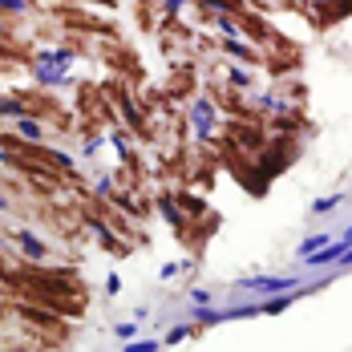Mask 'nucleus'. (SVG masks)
Wrapping results in <instances>:
<instances>
[{"instance_id":"nucleus-31","label":"nucleus","mask_w":352,"mask_h":352,"mask_svg":"<svg viewBox=\"0 0 352 352\" xmlns=\"http://www.w3.org/2000/svg\"><path fill=\"white\" fill-rule=\"evenodd\" d=\"M336 267H352V247L344 251V255H340V260H336Z\"/></svg>"},{"instance_id":"nucleus-16","label":"nucleus","mask_w":352,"mask_h":352,"mask_svg":"<svg viewBox=\"0 0 352 352\" xmlns=\"http://www.w3.org/2000/svg\"><path fill=\"white\" fill-rule=\"evenodd\" d=\"M190 320L199 324V328H211V324H223V320H231V308H190Z\"/></svg>"},{"instance_id":"nucleus-10","label":"nucleus","mask_w":352,"mask_h":352,"mask_svg":"<svg viewBox=\"0 0 352 352\" xmlns=\"http://www.w3.org/2000/svg\"><path fill=\"white\" fill-rule=\"evenodd\" d=\"M21 118H33L29 93H0V122H21Z\"/></svg>"},{"instance_id":"nucleus-1","label":"nucleus","mask_w":352,"mask_h":352,"mask_svg":"<svg viewBox=\"0 0 352 352\" xmlns=\"http://www.w3.org/2000/svg\"><path fill=\"white\" fill-rule=\"evenodd\" d=\"M81 223H86L89 235H93L105 251H114V255H126V251H130V243H122V235L110 227V219H105V215H97V207H93V203H86V207H81Z\"/></svg>"},{"instance_id":"nucleus-29","label":"nucleus","mask_w":352,"mask_h":352,"mask_svg":"<svg viewBox=\"0 0 352 352\" xmlns=\"http://www.w3.org/2000/svg\"><path fill=\"white\" fill-rule=\"evenodd\" d=\"M178 271H182V264H162L158 267V279H175Z\"/></svg>"},{"instance_id":"nucleus-27","label":"nucleus","mask_w":352,"mask_h":352,"mask_svg":"<svg viewBox=\"0 0 352 352\" xmlns=\"http://www.w3.org/2000/svg\"><path fill=\"white\" fill-rule=\"evenodd\" d=\"M186 296H190V304H194V308H207V304H211V292H207V288H190Z\"/></svg>"},{"instance_id":"nucleus-30","label":"nucleus","mask_w":352,"mask_h":352,"mask_svg":"<svg viewBox=\"0 0 352 352\" xmlns=\"http://www.w3.org/2000/svg\"><path fill=\"white\" fill-rule=\"evenodd\" d=\"M8 211H12V199H8V194H4V186H0V215H8Z\"/></svg>"},{"instance_id":"nucleus-4","label":"nucleus","mask_w":352,"mask_h":352,"mask_svg":"<svg viewBox=\"0 0 352 352\" xmlns=\"http://www.w3.org/2000/svg\"><path fill=\"white\" fill-rule=\"evenodd\" d=\"M12 243H16V251L25 255V264H49V255H53V247L45 243L37 231H29V227H16V231H12Z\"/></svg>"},{"instance_id":"nucleus-23","label":"nucleus","mask_w":352,"mask_h":352,"mask_svg":"<svg viewBox=\"0 0 352 352\" xmlns=\"http://www.w3.org/2000/svg\"><path fill=\"white\" fill-rule=\"evenodd\" d=\"M114 190H118V182H114L110 175H101L97 182H93V194H97V199H105V203L114 199Z\"/></svg>"},{"instance_id":"nucleus-6","label":"nucleus","mask_w":352,"mask_h":352,"mask_svg":"<svg viewBox=\"0 0 352 352\" xmlns=\"http://www.w3.org/2000/svg\"><path fill=\"white\" fill-rule=\"evenodd\" d=\"M154 211L171 223L178 235H182V231H186V223H190V219H186V211H182V203H178V194H171V190H158V194H154Z\"/></svg>"},{"instance_id":"nucleus-21","label":"nucleus","mask_w":352,"mask_h":352,"mask_svg":"<svg viewBox=\"0 0 352 352\" xmlns=\"http://www.w3.org/2000/svg\"><path fill=\"white\" fill-rule=\"evenodd\" d=\"M33 0H0V16H29Z\"/></svg>"},{"instance_id":"nucleus-8","label":"nucleus","mask_w":352,"mask_h":352,"mask_svg":"<svg viewBox=\"0 0 352 352\" xmlns=\"http://www.w3.org/2000/svg\"><path fill=\"white\" fill-rule=\"evenodd\" d=\"M118 114L126 118V126H130L134 134H150V122H146V110L134 101L126 89H118Z\"/></svg>"},{"instance_id":"nucleus-34","label":"nucleus","mask_w":352,"mask_h":352,"mask_svg":"<svg viewBox=\"0 0 352 352\" xmlns=\"http://www.w3.org/2000/svg\"><path fill=\"white\" fill-rule=\"evenodd\" d=\"M344 239H349V243H352V223H349V231H344Z\"/></svg>"},{"instance_id":"nucleus-28","label":"nucleus","mask_w":352,"mask_h":352,"mask_svg":"<svg viewBox=\"0 0 352 352\" xmlns=\"http://www.w3.org/2000/svg\"><path fill=\"white\" fill-rule=\"evenodd\" d=\"M118 292H122V275H105V296L114 300Z\"/></svg>"},{"instance_id":"nucleus-3","label":"nucleus","mask_w":352,"mask_h":352,"mask_svg":"<svg viewBox=\"0 0 352 352\" xmlns=\"http://www.w3.org/2000/svg\"><path fill=\"white\" fill-rule=\"evenodd\" d=\"M235 288L255 292L260 300H267V296H279V292H296V288H304V275H251V279H239Z\"/></svg>"},{"instance_id":"nucleus-33","label":"nucleus","mask_w":352,"mask_h":352,"mask_svg":"<svg viewBox=\"0 0 352 352\" xmlns=\"http://www.w3.org/2000/svg\"><path fill=\"white\" fill-rule=\"evenodd\" d=\"M8 352H33V349H25V344H12V349H8Z\"/></svg>"},{"instance_id":"nucleus-26","label":"nucleus","mask_w":352,"mask_h":352,"mask_svg":"<svg viewBox=\"0 0 352 352\" xmlns=\"http://www.w3.org/2000/svg\"><path fill=\"white\" fill-rule=\"evenodd\" d=\"M186 4H190V0H162V16H166V21H175Z\"/></svg>"},{"instance_id":"nucleus-24","label":"nucleus","mask_w":352,"mask_h":352,"mask_svg":"<svg viewBox=\"0 0 352 352\" xmlns=\"http://www.w3.org/2000/svg\"><path fill=\"white\" fill-rule=\"evenodd\" d=\"M114 336H118V340H134V336H138V320H118V324H114Z\"/></svg>"},{"instance_id":"nucleus-12","label":"nucleus","mask_w":352,"mask_h":352,"mask_svg":"<svg viewBox=\"0 0 352 352\" xmlns=\"http://www.w3.org/2000/svg\"><path fill=\"white\" fill-rule=\"evenodd\" d=\"M308 288H296V292H279V296H267V300H260V316H279V312L296 308V300L304 296Z\"/></svg>"},{"instance_id":"nucleus-19","label":"nucleus","mask_w":352,"mask_h":352,"mask_svg":"<svg viewBox=\"0 0 352 352\" xmlns=\"http://www.w3.org/2000/svg\"><path fill=\"white\" fill-rule=\"evenodd\" d=\"M194 332H199V324H194V320H190V324H175V328L162 336V344H166V349H175V344H182V340H186V336H194Z\"/></svg>"},{"instance_id":"nucleus-9","label":"nucleus","mask_w":352,"mask_h":352,"mask_svg":"<svg viewBox=\"0 0 352 352\" xmlns=\"http://www.w3.org/2000/svg\"><path fill=\"white\" fill-rule=\"evenodd\" d=\"M219 49H223V57L227 61H239V65H260V49L255 45H247V41H239V37H223L219 41Z\"/></svg>"},{"instance_id":"nucleus-20","label":"nucleus","mask_w":352,"mask_h":352,"mask_svg":"<svg viewBox=\"0 0 352 352\" xmlns=\"http://www.w3.org/2000/svg\"><path fill=\"white\" fill-rule=\"evenodd\" d=\"M211 25H215V33H219V37H239V33H243V25H239V21H231L227 12L211 16Z\"/></svg>"},{"instance_id":"nucleus-22","label":"nucleus","mask_w":352,"mask_h":352,"mask_svg":"<svg viewBox=\"0 0 352 352\" xmlns=\"http://www.w3.org/2000/svg\"><path fill=\"white\" fill-rule=\"evenodd\" d=\"M114 146H118L122 162H126V158H134V138H130V130H114Z\"/></svg>"},{"instance_id":"nucleus-15","label":"nucleus","mask_w":352,"mask_h":352,"mask_svg":"<svg viewBox=\"0 0 352 352\" xmlns=\"http://www.w3.org/2000/svg\"><path fill=\"white\" fill-rule=\"evenodd\" d=\"M33 81L45 89H61V86H69V73L65 69H49V65H33Z\"/></svg>"},{"instance_id":"nucleus-35","label":"nucleus","mask_w":352,"mask_h":352,"mask_svg":"<svg viewBox=\"0 0 352 352\" xmlns=\"http://www.w3.org/2000/svg\"><path fill=\"white\" fill-rule=\"evenodd\" d=\"M0 275H8V267H4V260H0Z\"/></svg>"},{"instance_id":"nucleus-7","label":"nucleus","mask_w":352,"mask_h":352,"mask_svg":"<svg viewBox=\"0 0 352 352\" xmlns=\"http://www.w3.org/2000/svg\"><path fill=\"white\" fill-rule=\"evenodd\" d=\"M77 61V49L69 45H45V49H33V65H49V69H69Z\"/></svg>"},{"instance_id":"nucleus-2","label":"nucleus","mask_w":352,"mask_h":352,"mask_svg":"<svg viewBox=\"0 0 352 352\" xmlns=\"http://www.w3.org/2000/svg\"><path fill=\"white\" fill-rule=\"evenodd\" d=\"M186 126L194 130L199 142H207V138L215 134V126H219V110H215V101H211V97H190V101H186Z\"/></svg>"},{"instance_id":"nucleus-5","label":"nucleus","mask_w":352,"mask_h":352,"mask_svg":"<svg viewBox=\"0 0 352 352\" xmlns=\"http://www.w3.org/2000/svg\"><path fill=\"white\" fill-rule=\"evenodd\" d=\"M16 320H25V324H33V328H41V332H61L65 336V324H61V312H41L33 308V304H16Z\"/></svg>"},{"instance_id":"nucleus-25","label":"nucleus","mask_w":352,"mask_h":352,"mask_svg":"<svg viewBox=\"0 0 352 352\" xmlns=\"http://www.w3.org/2000/svg\"><path fill=\"white\" fill-rule=\"evenodd\" d=\"M162 349V340L154 336V340H134V344H122V352H158Z\"/></svg>"},{"instance_id":"nucleus-13","label":"nucleus","mask_w":352,"mask_h":352,"mask_svg":"<svg viewBox=\"0 0 352 352\" xmlns=\"http://www.w3.org/2000/svg\"><path fill=\"white\" fill-rule=\"evenodd\" d=\"M12 134L25 138L29 146H41L45 138H49V126H45L41 118H21V122H12Z\"/></svg>"},{"instance_id":"nucleus-18","label":"nucleus","mask_w":352,"mask_h":352,"mask_svg":"<svg viewBox=\"0 0 352 352\" xmlns=\"http://www.w3.org/2000/svg\"><path fill=\"white\" fill-rule=\"evenodd\" d=\"M324 243H332V235H324V231H320V235H308V239L296 247V260H308V255H316Z\"/></svg>"},{"instance_id":"nucleus-32","label":"nucleus","mask_w":352,"mask_h":352,"mask_svg":"<svg viewBox=\"0 0 352 352\" xmlns=\"http://www.w3.org/2000/svg\"><path fill=\"white\" fill-rule=\"evenodd\" d=\"M4 37H8V25H4V16H0V41H4Z\"/></svg>"},{"instance_id":"nucleus-11","label":"nucleus","mask_w":352,"mask_h":352,"mask_svg":"<svg viewBox=\"0 0 352 352\" xmlns=\"http://www.w3.org/2000/svg\"><path fill=\"white\" fill-rule=\"evenodd\" d=\"M223 77H227V86L231 89H251L255 86V73H251V65H239V61H227L223 57Z\"/></svg>"},{"instance_id":"nucleus-17","label":"nucleus","mask_w":352,"mask_h":352,"mask_svg":"<svg viewBox=\"0 0 352 352\" xmlns=\"http://www.w3.org/2000/svg\"><path fill=\"white\" fill-rule=\"evenodd\" d=\"M344 199H349L344 190H336V194H324V199H316V203H312L308 215H316V219H320V215H332V211H336V207H340Z\"/></svg>"},{"instance_id":"nucleus-14","label":"nucleus","mask_w":352,"mask_h":352,"mask_svg":"<svg viewBox=\"0 0 352 352\" xmlns=\"http://www.w3.org/2000/svg\"><path fill=\"white\" fill-rule=\"evenodd\" d=\"M110 207H118V215H130V219H142V215H146V203H142L134 190H114Z\"/></svg>"}]
</instances>
